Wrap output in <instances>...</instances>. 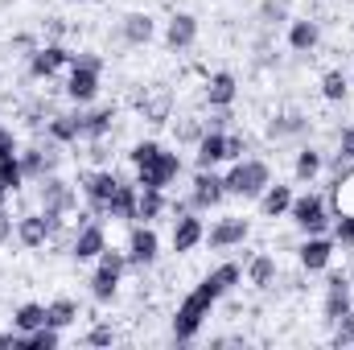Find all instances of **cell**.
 <instances>
[{"label":"cell","instance_id":"obj_45","mask_svg":"<svg viewBox=\"0 0 354 350\" xmlns=\"http://www.w3.org/2000/svg\"><path fill=\"white\" fill-rule=\"evenodd\" d=\"M338 157H342V161H354V124H346V128L338 132Z\"/></svg>","mask_w":354,"mask_h":350},{"label":"cell","instance_id":"obj_12","mask_svg":"<svg viewBox=\"0 0 354 350\" xmlns=\"http://www.w3.org/2000/svg\"><path fill=\"white\" fill-rule=\"evenodd\" d=\"M248 235H252V223L243 219V214H223L210 231H206V248L210 252H227V248H239V243H248Z\"/></svg>","mask_w":354,"mask_h":350},{"label":"cell","instance_id":"obj_19","mask_svg":"<svg viewBox=\"0 0 354 350\" xmlns=\"http://www.w3.org/2000/svg\"><path fill=\"white\" fill-rule=\"evenodd\" d=\"M46 140H54V145H79L83 140V116L79 111H50Z\"/></svg>","mask_w":354,"mask_h":350},{"label":"cell","instance_id":"obj_48","mask_svg":"<svg viewBox=\"0 0 354 350\" xmlns=\"http://www.w3.org/2000/svg\"><path fill=\"white\" fill-rule=\"evenodd\" d=\"M21 145H17V132L8 128V124H0V153H17Z\"/></svg>","mask_w":354,"mask_h":350},{"label":"cell","instance_id":"obj_21","mask_svg":"<svg viewBox=\"0 0 354 350\" xmlns=\"http://www.w3.org/2000/svg\"><path fill=\"white\" fill-rule=\"evenodd\" d=\"M223 161H227V132L206 128L202 140L194 145V165H198V169H214V165H223Z\"/></svg>","mask_w":354,"mask_h":350},{"label":"cell","instance_id":"obj_17","mask_svg":"<svg viewBox=\"0 0 354 350\" xmlns=\"http://www.w3.org/2000/svg\"><path fill=\"white\" fill-rule=\"evenodd\" d=\"M334 252H338V243L330 235H305V243L297 248V264L305 272H326L330 260H334Z\"/></svg>","mask_w":354,"mask_h":350},{"label":"cell","instance_id":"obj_7","mask_svg":"<svg viewBox=\"0 0 354 350\" xmlns=\"http://www.w3.org/2000/svg\"><path fill=\"white\" fill-rule=\"evenodd\" d=\"M177 177H181V157L169 153V149H161L153 161H145V165H136V185L140 190H169Z\"/></svg>","mask_w":354,"mask_h":350},{"label":"cell","instance_id":"obj_32","mask_svg":"<svg viewBox=\"0 0 354 350\" xmlns=\"http://www.w3.org/2000/svg\"><path fill=\"white\" fill-rule=\"evenodd\" d=\"M75 322H79V301L58 297V301H50V305H46V326L66 330V326H75Z\"/></svg>","mask_w":354,"mask_h":350},{"label":"cell","instance_id":"obj_13","mask_svg":"<svg viewBox=\"0 0 354 350\" xmlns=\"http://www.w3.org/2000/svg\"><path fill=\"white\" fill-rule=\"evenodd\" d=\"M41 210H58V214H75L79 210V190H75V181H66V177H58V174H50V177H41Z\"/></svg>","mask_w":354,"mask_h":350},{"label":"cell","instance_id":"obj_3","mask_svg":"<svg viewBox=\"0 0 354 350\" xmlns=\"http://www.w3.org/2000/svg\"><path fill=\"white\" fill-rule=\"evenodd\" d=\"M128 268H132V264H128V252L103 248L99 260H95V272H91V297H95L99 305H111V301L120 297V280H124Z\"/></svg>","mask_w":354,"mask_h":350},{"label":"cell","instance_id":"obj_9","mask_svg":"<svg viewBox=\"0 0 354 350\" xmlns=\"http://www.w3.org/2000/svg\"><path fill=\"white\" fill-rule=\"evenodd\" d=\"M223 202H227L223 174H214V169H198L194 181H189V206H194L198 214H206V210H218Z\"/></svg>","mask_w":354,"mask_h":350},{"label":"cell","instance_id":"obj_4","mask_svg":"<svg viewBox=\"0 0 354 350\" xmlns=\"http://www.w3.org/2000/svg\"><path fill=\"white\" fill-rule=\"evenodd\" d=\"M288 219H292V227L301 235H326L330 223H334V210H330V198L326 194H292Z\"/></svg>","mask_w":354,"mask_h":350},{"label":"cell","instance_id":"obj_8","mask_svg":"<svg viewBox=\"0 0 354 350\" xmlns=\"http://www.w3.org/2000/svg\"><path fill=\"white\" fill-rule=\"evenodd\" d=\"M71 50L62 46V42H46V46H37L33 54H29V79H37V83H50V79H58L66 66H71Z\"/></svg>","mask_w":354,"mask_h":350},{"label":"cell","instance_id":"obj_33","mask_svg":"<svg viewBox=\"0 0 354 350\" xmlns=\"http://www.w3.org/2000/svg\"><path fill=\"white\" fill-rule=\"evenodd\" d=\"M37 326H46V305L25 301V305L12 309V330H17V334H29V330H37Z\"/></svg>","mask_w":354,"mask_h":350},{"label":"cell","instance_id":"obj_24","mask_svg":"<svg viewBox=\"0 0 354 350\" xmlns=\"http://www.w3.org/2000/svg\"><path fill=\"white\" fill-rule=\"evenodd\" d=\"M136 198H140V185H136V181H120L115 194H111L107 219H111V223H136Z\"/></svg>","mask_w":354,"mask_h":350},{"label":"cell","instance_id":"obj_30","mask_svg":"<svg viewBox=\"0 0 354 350\" xmlns=\"http://www.w3.org/2000/svg\"><path fill=\"white\" fill-rule=\"evenodd\" d=\"M165 214H169L165 190H140V198H136V223H161Z\"/></svg>","mask_w":354,"mask_h":350},{"label":"cell","instance_id":"obj_41","mask_svg":"<svg viewBox=\"0 0 354 350\" xmlns=\"http://www.w3.org/2000/svg\"><path fill=\"white\" fill-rule=\"evenodd\" d=\"M161 149H165L161 140H136V145L128 149V161H132V169H136V165H145V161H153Z\"/></svg>","mask_w":354,"mask_h":350},{"label":"cell","instance_id":"obj_42","mask_svg":"<svg viewBox=\"0 0 354 350\" xmlns=\"http://www.w3.org/2000/svg\"><path fill=\"white\" fill-rule=\"evenodd\" d=\"M334 347H338V350L354 347V309L342 317V322H334Z\"/></svg>","mask_w":354,"mask_h":350},{"label":"cell","instance_id":"obj_10","mask_svg":"<svg viewBox=\"0 0 354 350\" xmlns=\"http://www.w3.org/2000/svg\"><path fill=\"white\" fill-rule=\"evenodd\" d=\"M354 309V297H351V276L346 272H326V297H322V317L334 326L342 322L346 313Z\"/></svg>","mask_w":354,"mask_h":350},{"label":"cell","instance_id":"obj_34","mask_svg":"<svg viewBox=\"0 0 354 350\" xmlns=\"http://www.w3.org/2000/svg\"><path fill=\"white\" fill-rule=\"evenodd\" d=\"M58 342H62V330H54V326H37V330L17 338L21 350H58Z\"/></svg>","mask_w":354,"mask_h":350},{"label":"cell","instance_id":"obj_46","mask_svg":"<svg viewBox=\"0 0 354 350\" xmlns=\"http://www.w3.org/2000/svg\"><path fill=\"white\" fill-rule=\"evenodd\" d=\"M12 235H17V219L0 206V248H4V243H12Z\"/></svg>","mask_w":354,"mask_h":350},{"label":"cell","instance_id":"obj_1","mask_svg":"<svg viewBox=\"0 0 354 350\" xmlns=\"http://www.w3.org/2000/svg\"><path fill=\"white\" fill-rule=\"evenodd\" d=\"M243 280V268L235 260H227V264H218L214 272H206L189 293H185V301L177 305V313H174V342H194L198 338V330L206 326V317H210V309L235 288Z\"/></svg>","mask_w":354,"mask_h":350},{"label":"cell","instance_id":"obj_29","mask_svg":"<svg viewBox=\"0 0 354 350\" xmlns=\"http://www.w3.org/2000/svg\"><path fill=\"white\" fill-rule=\"evenodd\" d=\"M276 276H280V268H276V260H272L268 252H256V256L248 260V284H252L256 293H268V288L276 284Z\"/></svg>","mask_w":354,"mask_h":350},{"label":"cell","instance_id":"obj_39","mask_svg":"<svg viewBox=\"0 0 354 350\" xmlns=\"http://www.w3.org/2000/svg\"><path fill=\"white\" fill-rule=\"evenodd\" d=\"M202 132H206V120H194V116H185L181 124H174L177 145H198V140H202Z\"/></svg>","mask_w":354,"mask_h":350},{"label":"cell","instance_id":"obj_40","mask_svg":"<svg viewBox=\"0 0 354 350\" xmlns=\"http://www.w3.org/2000/svg\"><path fill=\"white\" fill-rule=\"evenodd\" d=\"M334 243L338 248H346V252H354V214H334Z\"/></svg>","mask_w":354,"mask_h":350},{"label":"cell","instance_id":"obj_23","mask_svg":"<svg viewBox=\"0 0 354 350\" xmlns=\"http://www.w3.org/2000/svg\"><path fill=\"white\" fill-rule=\"evenodd\" d=\"M17 243H21V248H29V252H37V248H46V243H50V223H46V214H41V210H33V214H21V219H17Z\"/></svg>","mask_w":354,"mask_h":350},{"label":"cell","instance_id":"obj_31","mask_svg":"<svg viewBox=\"0 0 354 350\" xmlns=\"http://www.w3.org/2000/svg\"><path fill=\"white\" fill-rule=\"evenodd\" d=\"M140 111H145L149 124H169V116H174V95H169V91L145 95V99H140Z\"/></svg>","mask_w":354,"mask_h":350},{"label":"cell","instance_id":"obj_47","mask_svg":"<svg viewBox=\"0 0 354 350\" xmlns=\"http://www.w3.org/2000/svg\"><path fill=\"white\" fill-rule=\"evenodd\" d=\"M87 157L95 165H107V157H111V153H107V136H103V140H87Z\"/></svg>","mask_w":354,"mask_h":350},{"label":"cell","instance_id":"obj_36","mask_svg":"<svg viewBox=\"0 0 354 350\" xmlns=\"http://www.w3.org/2000/svg\"><path fill=\"white\" fill-rule=\"evenodd\" d=\"M346 95H351V75H342V71L322 75V99L326 103H346Z\"/></svg>","mask_w":354,"mask_h":350},{"label":"cell","instance_id":"obj_35","mask_svg":"<svg viewBox=\"0 0 354 350\" xmlns=\"http://www.w3.org/2000/svg\"><path fill=\"white\" fill-rule=\"evenodd\" d=\"M305 128H309V116L288 111V116H276V120L268 124V136H272V140H280V136H301Z\"/></svg>","mask_w":354,"mask_h":350},{"label":"cell","instance_id":"obj_51","mask_svg":"<svg viewBox=\"0 0 354 350\" xmlns=\"http://www.w3.org/2000/svg\"><path fill=\"white\" fill-rule=\"evenodd\" d=\"M79 4H87V0H79Z\"/></svg>","mask_w":354,"mask_h":350},{"label":"cell","instance_id":"obj_28","mask_svg":"<svg viewBox=\"0 0 354 350\" xmlns=\"http://www.w3.org/2000/svg\"><path fill=\"white\" fill-rule=\"evenodd\" d=\"M330 210L334 214H354V169L346 165L342 174H334L330 185Z\"/></svg>","mask_w":354,"mask_h":350},{"label":"cell","instance_id":"obj_38","mask_svg":"<svg viewBox=\"0 0 354 350\" xmlns=\"http://www.w3.org/2000/svg\"><path fill=\"white\" fill-rule=\"evenodd\" d=\"M256 17H260V25H264V29H280V25L288 21V4H284V0H264Z\"/></svg>","mask_w":354,"mask_h":350},{"label":"cell","instance_id":"obj_43","mask_svg":"<svg viewBox=\"0 0 354 350\" xmlns=\"http://www.w3.org/2000/svg\"><path fill=\"white\" fill-rule=\"evenodd\" d=\"M111 342H115V330L107 322H95L91 334H87V347H111Z\"/></svg>","mask_w":354,"mask_h":350},{"label":"cell","instance_id":"obj_50","mask_svg":"<svg viewBox=\"0 0 354 350\" xmlns=\"http://www.w3.org/2000/svg\"><path fill=\"white\" fill-rule=\"evenodd\" d=\"M351 87H354V71H351Z\"/></svg>","mask_w":354,"mask_h":350},{"label":"cell","instance_id":"obj_25","mask_svg":"<svg viewBox=\"0 0 354 350\" xmlns=\"http://www.w3.org/2000/svg\"><path fill=\"white\" fill-rule=\"evenodd\" d=\"M79 116H83V140H103V136H111V128H115V120H120L115 107H91V111L79 107Z\"/></svg>","mask_w":354,"mask_h":350},{"label":"cell","instance_id":"obj_18","mask_svg":"<svg viewBox=\"0 0 354 350\" xmlns=\"http://www.w3.org/2000/svg\"><path fill=\"white\" fill-rule=\"evenodd\" d=\"M235 99H239V79L231 71H214L202 83V103L206 107H235Z\"/></svg>","mask_w":354,"mask_h":350},{"label":"cell","instance_id":"obj_27","mask_svg":"<svg viewBox=\"0 0 354 350\" xmlns=\"http://www.w3.org/2000/svg\"><path fill=\"white\" fill-rule=\"evenodd\" d=\"M256 202H260V214H264V219H284V214H288V206H292V185L272 181Z\"/></svg>","mask_w":354,"mask_h":350},{"label":"cell","instance_id":"obj_6","mask_svg":"<svg viewBox=\"0 0 354 350\" xmlns=\"http://www.w3.org/2000/svg\"><path fill=\"white\" fill-rule=\"evenodd\" d=\"M128 264L132 268H153V264L161 260V235H157V227L153 223H128Z\"/></svg>","mask_w":354,"mask_h":350},{"label":"cell","instance_id":"obj_26","mask_svg":"<svg viewBox=\"0 0 354 350\" xmlns=\"http://www.w3.org/2000/svg\"><path fill=\"white\" fill-rule=\"evenodd\" d=\"M326 169V153L322 149H313V145H301V153H297V161H292V177L301 181V185H313L317 177Z\"/></svg>","mask_w":354,"mask_h":350},{"label":"cell","instance_id":"obj_49","mask_svg":"<svg viewBox=\"0 0 354 350\" xmlns=\"http://www.w3.org/2000/svg\"><path fill=\"white\" fill-rule=\"evenodd\" d=\"M17 338H21L17 330H12V334H0V347H17Z\"/></svg>","mask_w":354,"mask_h":350},{"label":"cell","instance_id":"obj_22","mask_svg":"<svg viewBox=\"0 0 354 350\" xmlns=\"http://www.w3.org/2000/svg\"><path fill=\"white\" fill-rule=\"evenodd\" d=\"M322 46V25L313 17H297L288 21V50L292 54H313Z\"/></svg>","mask_w":354,"mask_h":350},{"label":"cell","instance_id":"obj_44","mask_svg":"<svg viewBox=\"0 0 354 350\" xmlns=\"http://www.w3.org/2000/svg\"><path fill=\"white\" fill-rule=\"evenodd\" d=\"M248 157V136L243 132H227V161H243Z\"/></svg>","mask_w":354,"mask_h":350},{"label":"cell","instance_id":"obj_16","mask_svg":"<svg viewBox=\"0 0 354 350\" xmlns=\"http://www.w3.org/2000/svg\"><path fill=\"white\" fill-rule=\"evenodd\" d=\"M194 42H198V17L181 8V12H174L165 21V50L169 54H185V50H194Z\"/></svg>","mask_w":354,"mask_h":350},{"label":"cell","instance_id":"obj_5","mask_svg":"<svg viewBox=\"0 0 354 350\" xmlns=\"http://www.w3.org/2000/svg\"><path fill=\"white\" fill-rule=\"evenodd\" d=\"M124 177L115 174L111 165H95V169H83L79 174V194L87 198V210L95 219H107V206H111V194H115V185H120Z\"/></svg>","mask_w":354,"mask_h":350},{"label":"cell","instance_id":"obj_11","mask_svg":"<svg viewBox=\"0 0 354 350\" xmlns=\"http://www.w3.org/2000/svg\"><path fill=\"white\" fill-rule=\"evenodd\" d=\"M99 66H83V62H71L66 66V83H62V91H66V99L75 103V107H87V103H95V95H99Z\"/></svg>","mask_w":354,"mask_h":350},{"label":"cell","instance_id":"obj_14","mask_svg":"<svg viewBox=\"0 0 354 350\" xmlns=\"http://www.w3.org/2000/svg\"><path fill=\"white\" fill-rule=\"evenodd\" d=\"M202 239H206V223H202V214H198V210L177 214L174 219V235H169V248H174L177 256H189Z\"/></svg>","mask_w":354,"mask_h":350},{"label":"cell","instance_id":"obj_15","mask_svg":"<svg viewBox=\"0 0 354 350\" xmlns=\"http://www.w3.org/2000/svg\"><path fill=\"white\" fill-rule=\"evenodd\" d=\"M107 248V231H103V219H91L83 227H75V239H71V256L79 264L99 260V252Z\"/></svg>","mask_w":354,"mask_h":350},{"label":"cell","instance_id":"obj_20","mask_svg":"<svg viewBox=\"0 0 354 350\" xmlns=\"http://www.w3.org/2000/svg\"><path fill=\"white\" fill-rule=\"evenodd\" d=\"M120 37H124V46H132V50L149 46V42L157 37V17H153V12H128V17L120 21Z\"/></svg>","mask_w":354,"mask_h":350},{"label":"cell","instance_id":"obj_37","mask_svg":"<svg viewBox=\"0 0 354 350\" xmlns=\"http://www.w3.org/2000/svg\"><path fill=\"white\" fill-rule=\"evenodd\" d=\"M0 185L8 194H17L25 185V169H21V157L17 153H0Z\"/></svg>","mask_w":354,"mask_h":350},{"label":"cell","instance_id":"obj_2","mask_svg":"<svg viewBox=\"0 0 354 350\" xmlns=\"http://www.w3.org/2000/svg\"><path fill=\"white\" fill-rule=\"evenodd\" d=\"M223 185H227V198H243V202H256L272 185V169L260 157H243V161H231V169L223 174Z\"/></svg>","mask_w":354,"mask_h":350}]
</instances>
